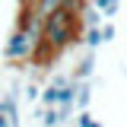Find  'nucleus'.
<instances>
[{
    "label": "nucleus",
    "mask_w": 127,
    "mask_h": 127,
    "mask_svg": "<svg viewBox=\"0 0 127 127\" xmlns=\"http://www.w3.org/2000/svg\"><path fill=\"white\" fill-rule=\"evenodd\" d=\"M19 3H22V6H32V0H19Z\"/></svg>",
    "instance_id": "ddd939ff"
},
{
    "label": "nucleus",
    "mask_w": 127,
    "mask_h": 127,
    "mask_svg": "<svg viewBox=\"0 0 127 127\" xmlns=\"http://www.w3.org/2000/svg\"><path fill=\"white\" fill-rule=\"evenodd\" d=\"M79 41L86 45L89 54H95V48H98V45H105V41H102V29H83V38H79Z\"/></svg>",
    "instance_id": "423d86ee"
},
{
    "label": "nucleus",
    "mask_w": 127,
    "mask_h": 127,
    "mask_svg": "<svg viewBox=\"0 0 127 127\" xmlns=\"http://www.w3.org/2000/svg\"><path fill=\"white\" fill-rule=\"evenodd\" d=\"M76 35H79V16L64 6L61 13H54L45 22V29H41V45H45L51 54H61L67 45L79 41Z\"/></svg>",
    "instance_id": "f257e3e1"
},
{
    "label": "nucleus",
    "mask_w": 127,
    "mask_h": 127,
    "mask_svg": "<svg viewBox=\"0 0 127 127\" xmlns=\"http://www.w3.org/2000/svg\"><path fill=\"white\" fill-rule=\"evenodd\" d=\"M73 105H57V118H61V124H67V121H70V118H73Z\"/></svg>",
    "instance_id": "9d476101"
},
{
    "label": "nucleus",
    "mask_w": 127,
    "mask_h": 127,
    "mask_svg": "<svg viewBox=\"0 0 127 127\" xmlns=\"http://www.w3.org/2000/svg\"><path fill=\"white\" fill-rule=\"evenodd\" d=\"M102 41H114V26L111 22H102Z\"/></svg>",
    "instance_id": "9b49d317"
},
{
    "label": "nucleus",
    "mask_w": 127,
    "mask_h": 127,
    "mask_svg": "<svg viewBox=\"0 0 127 127\" xmlns=\"http://www.w3.org/2000/svg\"><path fill=\"white\" fill-rule=\"evenodd\" d=\"M102 19H105V16L98 13L92 3H86V10L79 13V26H83V29H102Z\"/></svg>",
    "instance_id": "39448f33"
},
{
    "label": "nucleus",
    "mask_w": 127,
    "mask_h": 127,
    "mask_svg": "<svg viewBox=\"0 0 127 127\" xmlns=\"http://www.w3.org/2000/svg\"><path fill=\"white\" fill-rule=\"evenodd\" d=\"M92 73H95V54L86 51V54L76 61V67H73V79H76V83H89Z\"/></svg>",
    "instance_id": "7ed1b4c3"
},
{
    "label": "nucleus",
    "mask_w": 127,
    "mask_h": 127,
    "mask_svg": "<svg viewBox=\"0 0 127 127\" xmlns=\"http://www.w3.org/2000/svg\"><path fill=\"white\" fill-rule=\"evenodd\" d=\"M64 6H67V0H32V16L38 22H48L54 13H61Z\"/></svg>",
    "instance_id": "f03ea898"
},
{
    "label": "nucleus",
    "mask_w": 127,
    "mask_h": 127,
    "mask_svg": "<svg viewBox=\"0 0 127 127\" xmlns=\"http://www.w3.org/2000/svg\"><path fill=\"white\" fill-rule=\"evenodd\" d=\"M26 98H29V102H41V86L29 83V86H26Z\"/></svg>",
    "instance_id": "1a4fd4ad"
},
{
    "label": "nucleus",
    "mask_w": 127,
    "mask_h": 127,
    "mask_svg": "<svg viewBox=\"0 0 127 127\" xmlns=\"http://www.w3.org/2000/svg\"><path fill=\"white\" fill-rule=\"evenodd\" d=\"M0 127H10V121H6V114H0Z\"/></svg>",
    "instance_id": "f8f14e48"
},
{
    "label": "nucleus",
    "mask_w": 127,
    "mask_h": 127,
    "mask_svg": "<svg viewBox=\"0 0 127 127\" xmlns=\"http://www.w3.org/2000/svg\"><path fill=\"white\" fill-rule=\"evenodd\" d=\"M73 83H76V79H73ZM89 102H92V83H76L73 108H76V111H89Z\"/></svg>",
    "instance_id": "20e7f679"
},
{
    "label": "nucleus",
    "mask_w": 127,
    "mask_h": 127,
    "mask_svg": "<svg viewBox=\"0 0 127 127\" xmlns=\"http://www.w3.org/2000/svg\"><path fill=\"white\" fill-rule=\"evenodd\" d=\"M45 127H61V118H57V108H45V118H41Z\"/></svg>",
    "instance_id": "6e6552de"
},
{
    "label": "nucleus",
    "mask_w": 127,
    "mask_h": 127,
    "mask_svg": "<svg viewBox=\"0 0 127 127\" xmlns=\"http://www.w3.org/2000/svg\"><path fill=\"white\" fill-rule=\"evenodd\" d=\"M92 6H95L102 16H105V19H111V16H118V6H121V0H92Z\"/></svg>",
    "instance_id": "0eeeda50"
}]
</instances>
